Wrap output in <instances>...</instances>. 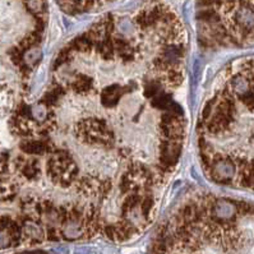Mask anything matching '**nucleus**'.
Returning a JSON list of instances; mask_svg holds the SVG:
<instances>
[{
    "label": "nucleus",
    "mask_w": 254,
    "mask_h": 254,
    "mask_svg": "<svg viewBox=\"0 0 254 254\" xmlns=\"http://www.w3.org/2000/svg\"><path fill=\"white\" fill-rule=\"evenodd\" d=\"M32 115L36 118L37 120H42L46 115L45 108H44V106H41V105H39V106H35V108L32 109Z\"/></svg>",
    "instance_id": "nucleus-5"
},
{
    "label": "nucleus",
    "mask_w": 254,
    "mask_h": 254,
    "mask_svg": "<svg viewBox=\"0 0 254 254\" xmlns=\"http://www.w3.org/2000/svg\"><path fill=\"white\" fill-rule=\"evenodd\" d=\"M236 21L243 30L249 32L254 31V9L253 8H240L236 13Z\"/></svg>",
    "instance_id": "nucleus-1"
},
{
    "label": "nucleus",
    "mask_w": 254,
    "mask_h": 254,
    "mask_svg": "<svg viewBox=\"0 0 254 254\" xmlns=\"http://www.w3.org/2000/svg\"><path fill=\"white\" fill-rule=\"evenodd\" d=\"M251 82L248 81V78H245L244 75H238L234 78L233 81V90L239 95H247L251 92Z\"/></svg>",
    "instance_id": "nucleus-3"
},
{
    "label": "nucleus",
    "mask_w": 254,
    "mask_h": 254,
    "mask_svg": "<svg viewBox=\"0 0 254 254\" xmlns=\"http://www.w3.org/2000/svg\"><path fill=\"white\" fill-rule=\"evenodd\" d=\"M213 170H215V173L217 175H220L221 178H226V179H229V178H231L234 175V166L230 162H217L215 165Z\"/></svg>",
    "instance_id": "nucleus-4"
},
{
    "label": "nucleus",
    "mask_w": 254,
    "mask_h": 254,
    "mask_svg": "<svg viewBox=\"0 0 254 254\" xmlns=\"http://www.w3.org/2000/svg\"><path fill=\"white\" fill-rule=\"evenodd\" d=\"M252 74L254 75V62H253V68H252Z\"/></svg>",
    "instance_id": "nucleus-6"
},
{
    "label": "nucleus",
    "mask_w": 254,
    "mask_h": 254,
    "mask_svg": "<svg viewBox=\"0 0 254 254\" xmlns=\"http://www.w3.org/2000/svg\"><path fill=\"white\" fill-rule=\"evenodd\" d=\"M215 216L217 218H221V220H230L234 217L236 212V208L231 202H227V200H218L217 203L215 204Z\"/></svg>",
    "instance_id": "nucleus-2"
}]
</instances>
